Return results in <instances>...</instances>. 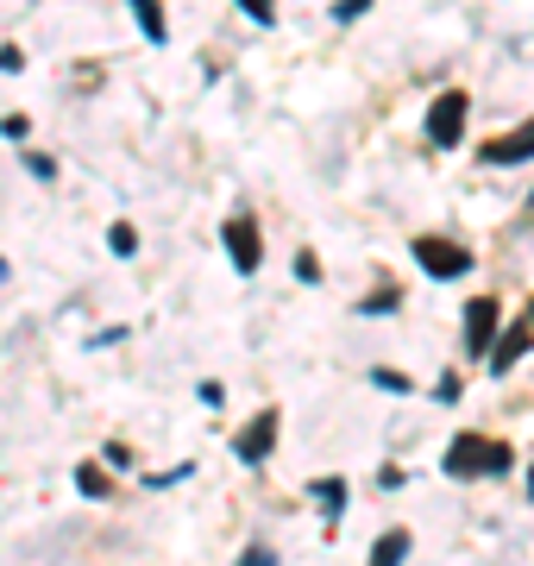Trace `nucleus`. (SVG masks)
<instances>
[{"label": "nucleus", "instance_id": "obj_14", "mask_svg": "<svg viewBox=\"0 0 534 566\" xmlns=\"http://www.w3.org/2000/svg\"><path fill=\"white\" fill-rule=\"evenodd\" d=\"M76 485L88 491V497H102V491H107V479H102V472H95V465H82V472H76Z\"/></svg>", "mask_w": 534, "mask_h": 566}, {"label": "nucleus", "instance_id": "obj_3", "mask_svg": "<svg viewBox=\"0 0 534 566\" xmlns=\"http://www.w3.org/2000/svg\"><path fill=\"white\" fill-rule=\"evenodd\" d=\"M459 132H465V95L447 89V95L434 102V114H428V139L434 145H459Z\"/></svg>", "mask_w": 534, "mask_h": 566}, {"label": "nucleus", "instance_id": "obj_17", "mask_svg": "<svg viewBox=\"0 0 534 566\" xmlns=\"http://www.w3.org/2000/svg\"><path fill=\"white\" fill-rule=\"evenodd\" d=\"M365 7H371V0H340V7H333V20H358Z\"/></svg>", "mask_w": 534, "mask_h": 566}, {"label": "nucleus", "instance_id": "obj_4", "mask_svg": "<svg viewBox=\"0 0 534 566\" xmlns=\"http://www.w3.org/2000/svg\"><path fill=\"white\" fill-rule=\"evenodd\" d=\"M271 440H277V410H258L252 428H239L233 453H239L246 465H264V460H271Z\"/></svg>", "mask_w": 534, "mask_h": 566}, {"label": "nucleus", "instance_id": "obj_9", "mask_svg": "<svg viewBox=\"0 0 534 566\" xmlns=\"http://www.w3.org/2000/svg\"><path fill=\"white\" fill-rule=\"evenodd\" d=\"M132 13H139V26H145V38L152 45H164L170 32H164V13H157V0H132Z\"/></svg>", "mask_w": 534, "mask_h": 566}, {"label": "nucleus", "instance_id": "obj_5", "mask_svg": "<svg viewBox=\"0 0 534 566\" xmlns=\"http://www.w3.org/2000/svg\"><path fill=\"white\" fill-rule=\"evenodd\" d=\"M490 340H497V303L478 296V303H465V353L484 359V353H490Z\"/></svg>", "mask_w": 534, "mask_h": 566}, {"label": "nucleus", "instance_id": "obj_16", "mask_svg": "<svg viewBox=\"0 0 534 566\" xmlns=\"http://www.w3.org/2000/svg\"><path fill=\"white\" fill-rule=\"evenodd\" d=\"M371 385H383V390H408V378H403V372H371Z\"/></svg>", "mask_w": 534, "mask_h": 566}, {"label": "nucleus", "instance_id": "obj_6", "mask_svg": "<svg viewBox=\"0 0 534 566\" xmlns=\"http://www.w3.org/2000/svg\"><path fill=\"white\" fill-rule=\"evenodd\" d=\"M227 252H233V264H239V278L258 271V221L252 214H233L227 221Z\"/></svg>", "mask_w": 534, "mask_h": 566}, {"label": "nucleus", "instance_id": "obj_18", "mask_svg": "<svg viewBox=\"0 0 534 566\" xmlns=\"http://www.w3.org/2000/svg\"><path fill=\"white\" fill-rule=\"evenodd\" d=\"M529 497H534V472H529Z\"/></svg>", "mask_w": 534, "mask_h": 566}, {"label": "nucleus", "instance_id": "obj_15", "mask_svg": "<svg viewBox=\"0 0 534 566\" xmlns=\"http://www.w3.org/2000/svg\"><path fill=\"white\" fill-rule=\"evenodd\" d=\"M390 309H396V290H378V296L365 303V315H390Z\"/></svg>", "mask_w": 534, "mask_h": 566}, {"label": "nucleus", "instance_id": "obj_10", "mask_svg": "<svg viewBox=\"0 0 534 566\" xmlns=\"http://www.w3.org/2000/svg\"><path fill=\"white\" fill-rule=\"evenodd\" d=\"M403 554H408V535H403V529L378 535V547H371V561H383V566H390V561H403Z\"/></svg>", "mask_w": 534, "mask_h": 566}, {"label": "nucleus", "instance_id": "obj_13", "mask_svg": "<svg viewBox=\"0 0 534 566\" xmlns=\"http://www.w3.org/2000/svg\"><path fill=\"white\" fill-rule=\"evenodd\" d=\"M239 7H246V13H252L258 26H271V20H277V0H239Z\"/></svg>", "mask_w": 534, "mask_h": 566}, {"label": "nucleus", "instance_id": "obj_1", "mask_svg": "<svg viewBox=\"0 0 534 566\" xmlns=\"http://www.w3.org/2000/svg\"><path fill=\"white\" fill-rule=\"evenodd\" d=\"M447 472H453V479L509 472V447H503V440H484V435H459L453 447H447Z\"/></svg>", "mask_w": 534, "mask_h": 566}, {"label": "nucleus", "instance_id": "obj_2", "mask_svg": "<svg viewBox=\"0 0 534 566\" xmlns=\"http://www.w3.org/2000/svg\"><path fill=\"white\" fill-rule=\"evenodd\" d=\"M415 258H422L428 278H465L472 271V252L453 246V239H415Z\"/></svg>", "mask_w": 534, "mask_h": 566}, {"label": "nucleus", "instance_id": "obj_7", "mask_svg": "<svg viewBox=\"0 0 534 566\" xmlns=\"http://www.w3.org/2000/svg\"><path fill=\"white\" fill-rule=\"evenodd\" d=\"M534 157V120L529 127H515V132H503V139H490L484 145V164H529Z\"/></svg>", "mask_w": 534, "mask_h": 566}, {"label": "nucleus", "instance_id": "obj_19", "mask_svg": "<svg viewBox=\"0 0 534 566\" xmlns=\"http://www.w3.org/2000/svg\"><path fill=\"white\" fill-rule=\"evenodd\" d=\"M529 321H534V309H529Z\"/></svg>", "mask_w": 534, "mask_h": 566}, {"label": "nucleus", "instance_id": "obj_12", "mask_svg": "<svg viewBox=\"0 0 534 566\" xmlns=\"http://www.w3.org/2000/svg\"><path fill=\"white\" fill-rule=\"evenodd\" d=\"M107 246H114V252H120V258H132V252H139V233H132L127 221H120V227L107 233Z\"/></svg>", "mask_w": 534, "mask_h": 566}, {"label": "nucleus", "instance_id": "obj_11", "mask_svg": "<svg viewBox=\"0 0 534 566\" xmlns=\"http://www.w3.org/2000/svg\"><path fill=\"white\" fill-rule=\"evenodd\" d=\"M315 497H321V504L340 516V510H346V479H315Z\"/></svg>", "mask_w": 534, "mask_h": 566}, {"label": "nucleus", "instance_id": "obj_8", "mask_svg": "<svg viewBox=\"0 0 534 566\" xmlns=\"http://www.w3.org/2000/svg\"><path fill=\"white\" fill-rule=\"evenodd\" d=\"M529 334H534V321H529V328H509V334L490 346V359H484V365H490V372H509V365L529 353Z\"/></svg>", "mask_w": 534, "mask_h": 566}]
</instances>
